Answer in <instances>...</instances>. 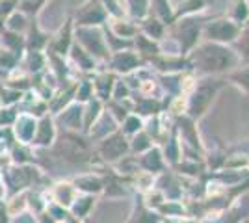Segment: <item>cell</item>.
<instances>
[{
	"instance_id": "8fae6325",
	"label": "cell",
	"mask_w": 249,
	"mask_h": 223,
	"mask_svg": "<svg viewBox=\"0 0 249 223\" xmlns=\"http://www.w3.org/2000/svg\"><path fill=\"white\" fill-rule=\"evenodd\" d=\"M162 222V216H158L155 210H149V208H142L140 216L136 218V223H160Z\"/></svg>"
},
{
	"instance_id": "30bf717a",
	"label": "cell",
	"mask_w": 249,
	"mask_h": 223,
	"mask_svg": "<svg viewBox=\"0 0 249 223\" xmlns=\"http://www.w3.org/2000/svg\"><path fill=\"white\" fill-rule=\"evenodd\" d=\"M114 65L119 69V71H128V69H132V67L136 65V56L134 54H130V52L119 54Z\"/></svg>"
},
{
	"instance_id": "52a82bcc",
	"label": "cell",
	"mask_w": 249,
	"mask_h": 223,
	"mask_svg": "<svg viewBox=\"0 0 249 223\" xmlns=\"http://www.w3.org/2000/svg\"><path fill=\"white\" fill-rule=\"evenodd\" d=\"M246 216H248V210L242 206H236V208H231L227 212L219 214L212 223H242L246 220Z\"/></svg>"
},
{
	"instance_id": "6da1fadb",
	"label": "cell",
	"mask_w": 249,
	"mask_h": 223,
	"mask_svg": "<svg viewBox=\"0 0 249 223\" xmlns=\"http://www.w3.org/2000/svg\"><path fill=\"white\" fill-rule=\"evenodd\" d=\"M196 62L201 69L210 71V73H218V71H223L231 65H234L236 58L232 56L231 51H225L216 45H207V47L196 51Z\"/></svg>"
},
{
	"instance_id": "5b68a950",
	"label": "cell",
	"mask_w": 249,
	"mask_h": 223,
	"mask_svg": "<svg viewBox=\"0 0 249 223\" xmlns=\"http://www.w3.org/2000/svg\"><path fill=\"white\" fill-rule=\"evenodd\" d=\"M54 199H56V203H58L60 206H65V208L73 206L74 199H76V190H74V186L69 184V182H60V184L54 188Z\"/></svg>"
},
{
	"instance_id": "7a4b0ae2",
	"label": "cell",
	"mask_w": 249,
	"mask_h": 223,
	"mask_svg": "<svg viewBox=\"0 0 249 223\" xmlns=\"http://www.w3.org/2000/svg\"><path fill=\"white\" fill-rule=\"evenodd\" d=\"M126 151H128V145H126V141H124V138L121 134H115L112 138H108L103 145H101L103 156L106 160H110V162L123 158L124 154H126Z\"/></svg>"
},
{
	"instance_id": "5bb4252c",
	"label": "cell",
	"mask_w": 249,
	"mask_h": 223,
	"mask_svg": "<svg viewBox=\"0 0 249 223\" xmlns=\"http://www.w3.org/2000/svg\"><path fill=\"white\" fill-rule=\"evenodd\" d=\"M43 138L41 139H37L39 143H51V139H52V125H51V121H43Z\"/></svg>"
},
{
	"instance_id": "277c9868",
	"label": "cell",
	"mask_w": 249,
	"mask_h": 223,
	"mask_svg": "<svg viewBox=\"0 0 249 223\" xmlns=\"http://www.w3.org/2000/svg\"><path fill=\"white\" fill-rule=\"evenodd\" d=\"M212 95H214V89H212V87H207V86L199 87L196 97L192 99V104H190V112H192V116L194 117L203 116V112L207 110L208 103L212 101Z\"/></svg>"
},
{
	"instance_id": "4fadbf2b",
	"label": "cell",
	"mask_w": 249,
	"mask_h": 223,
	"mask_svg": "<svg viewBox=\"0 0 249 223\" xmlns=\"http://www.w3.org/2000/svg\"><path fill=\"white\" fill-rule=\"evenodd\" d=\"M24 205H26V201H24V195H21V197H15V199H13V203L10 205V208H8V214L15 216V214H17V210L21 212L22 208H24Z\"/></svg>"
},
{
	"instance_id": "d6986e66",
	"label": "cell",
	"mask_w": 249,
	"mask_h": 223,
	"mask_svg": "<svg viewBox=\"0 0 249 223\" xmlns=\"http://www.w3.org/2000/svg\"><path fill=\"white\" fill-rule=\"evenodd\" d=\"M178 223H199L197 220H192V218H182Z\"/></svg>"
},
{
	"instance_id": "7c38bea8",
	"label": "cell",
	"mask_w": 249,
	"mask_h": 223,
	"mask_svg": "<svg viewBox=\"0 0 249 223\" xmlns=\"http://www.w3.org/2000/svg\"><path fill=\"white\" fill-rule=\"evenodd\" d=\"M132 149L138 151V153H142V151H149L151 149V141L147 138L145 134H140V136H136L134 138V143H132Z\"/></svg>"
},
{
	"instance_id": "9c48e42d",
	"label": "cell",
	"mask_w": 249,
	"mask_h": 223,
	"mask_svg": "<svg viewBox=\"0 0 249 223\" xmlns=\"http://www.w3.org/2000/svg\"><path fill=\"white\" fill-rule=\"evenodd\" d=\"M76 186L82 188L84 191H89V193H97V191L103 190V181L99 177H84L80 181H76Z\"/></svg>"
},
{
	"instance_id": "3957f363",
	"label": "cell",
	"mask_w": 249,
	"mask_h": 223,
	"mask_svg": "<svg viewBox=\"0 0 249 223\" xmlns=\"http://www.w3.org/2000/svg\"><path fill=\"white\" fill-rule=\"evenodd\" d=\"M238 34V28L227 21H216L207 26V35L210 39H219V41H231Z\"/></svg>"
},
{
	"instance_id": "ba28073f",
	"label": "cell",
	"mask_w": 249,
	"mask_h": 223,
	"mask_svg": "<svg viewBox=\"0 0 249 223\" xmlns=\"http://www.w3.org/2000/svg\"><path fill=\"white\" fill-rule=\"evenodd\" d=\"M91 206H93V197H89V195L80 197V199H74V203H73L74 218H76V220H78V218H86Z\"/></svg>"
},
{
	"instance_id": "e0dca14e",
	"label": "cell",
	"mask_w": 249,
	"mask_h": 223,
	"mask_svg": "<svg viewBox=\"0 0 249 223\" xmlns=\"http://www.w3.org/2000/svg\"><path fill=\"white\" fill-rule=\"evenodd\" d=\"M234 78L238 80L240 86H244V87L249 91V71H242V73L234 74Z\"/></svg>"
},
{
	"instance_id": "8992f818",
	"label": "cell",
	"mask_w": 249,
	"mask_h": 223,
	"mask_svg": "<svg viewBox=\"0 0 249 223\" xmlns=\"http://www.w3.org/2000/svg\"><path fill=\"white\" fill-rule=\"evenodd\" d=\"M142 166L147 170V173H160L164 170V160L158 149H149L145 156H142Z\"/></svg>"
},
{
	"instance_id": "2e32d148",
	"label": "cell",
	"mask_w": 249,
	"mask_h": 223,
	"mask_svg": "<svg viewBox=\"0 0 249 223\" xmlns=\"http://www.w3.org/2000/svg\"><path fill=\"white\" fill-rule=\"evenodd\" d=\"M140 127H142L140 119H136V117H130V119L126 121V128H124V132H136V130H140Z\"/></svg>"
},
{
	"instance_id": "ac0fdd59",
	"label": "cell",
	"mask_w": 249,
	"mask_h": 223,
	"mask_svg": "<svg viewBox=\"0 0 249 223\" xmlns=\"http://www.w3.org/2000/svg\"><path fill=\"white\" fill-rule=\"evenodd\" d=\"M0 223H8V212L0 210Z\"/></svg>"
},
{
	"instance_id": "9a60e30c",
	"label": "cell",
	"mask_w": 249,
	"mask_h": 223,
	"mask_svg": "<svg viewBox=\"0 0 249 223\" xmlns=\"http://www.w3.org/2000/svg\"><path fill=\"white\" fill-rule=\"evenodd\" d=\"M240 49H244V54L249 58V24L246 26V30L240 37Z\"/></svg>"
}]
</instances>
